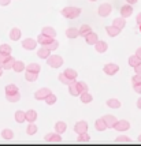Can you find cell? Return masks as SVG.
<instances>
[{"instance_id": "obj_47", "label": "cell", "mask_w": 141, "mask_h": 146, "mask_svg": "<svg viewBox=\"0 0 141 146\" xmlns=\"http://www.w3.org/2000/svg\"><path fill=\"white\" fill-rule=\"evenodd\" d=\"M10 56H11V55H8V53H4V52L0 51V62H1V63H4V62H6V60H7V59H8Z\"/></svg>"}, {"instance_id": "obj_15", "label": "cell", "mask_w": 141, "mask_h": 146, "mask_svg": "<svg viewBox=\"0 0 141 146\" xmlns=\"http://www.w3.org/2000/svg\"><path fill=\"white\" fill-rule=\"evenodd\" d=\"M106 32H107V34H108L110 37H116V36H119L121 29L114 25H111V26H106Z\"/></svg>"}, {"instance_id": "obj_44", "label": "cell", "mask_w": 141, "mask_h": 146, "mask_svg": "<svg viewBox=\"0 0 141 146\" xmlns=\"http://www.w3.org/2000/svg\"><path fill=\"white\" fill-rule=\"evenodd\" d=\"M0 51L4 52V53H8V55H11L13 49H11V46H10L8 44H1V45H0Z\"/></svg>"}, {"instance_id": "obj_30", "label": "cell", "mask_w": 141, "mask_h": 146, "mask_svg": "<svg viewBox=\"0 0 141 146\" xmlns=\"http://www.w3.org/2000/svg\"><path fill=\"white\" fill-rule=\"evenodd\" d=\"M18 92H19V90H18V86L14 85V83H10V85L6 86V96L15 94V93H18Z\"/></svg>"}, {"instance_id": "obj_34", "label": "cell", "mask_w": 141, "mask_h": 146, "mask_svg": "<svg viewBox=\"0 0 141 146\" xmlns=\"http://www.w3.org/2000/svg\"><path fill=\"white\" fill-rule=\"evenodd\" d=\"M13 70L15 72H22L23 70H26V66L23 62H21V60H15V64H14Z\"/></svg>"}, {"instance_id": "obj_6", "label": "cell", "mask_w": 141, "mask_h": 146, "mask_svg": "<svg viewBox=\"0 0 141 146\" xmlns=\"http://www.w3.org/2000/svg\"><path fill=\"white\" fill-rule=\"evenodd\" d=\"M52 92L51 89H48V88H41V89H39L36 93H34V98L37 100V101H43V100H45L47 97H48V94H51Z\"/></svg>"}, {"instance_id": "obj_57", "label": "cell", "mask_w": 141, "mask_h": 146, "mask_svg": "<svg viewBox=\"0 0 141 146\" xmlns=\"http://www.w3.org/2000/svg\"><path fill=\"white\" fill-rule=\"evenodd\" d=\"M0 68H3V63L1 62H0Z\"/></svg>"}, {"instance_id": "obj_59", "label": "cell", "mask_w": 141, "mask_h": 146, "mask_svg": "<svg viewBox=\"0 0 141 146\" xmlns=\"http://www.w3.org/2000/svg\"><path fill=\"white\" fill-rule=\"evenodd\" d=\"M89 1H96V0H89Z\"/></svg>"}, {"instance_id": "obj_35", "label": "cell", "mask_w": 141, "mask_h": 146, "mask_svg": "<svg viewBox=\"0 0 141 146\" xmlns=\"http://www.w3.org/2000/svg\"><path fill=\"white\" fill-rule=\"evenodd\" d=\"M26 71H32V72L40 74L41 67H40V64H37V63H30V64H27V66H26Z\"/></svg>"}, {"instance_id": "obj_12", "label": "cell", "mask_w": 141, "mask_h": 146, "mask_svg": "<svg viewBox=\"0 0 141 146\" xmlns=\"http://www.w3.org/2000/svg\"><path fill=\"white\" fill-rule=\"evenodd\" d=\"M51 52L52 51H49L45 45H41V48H40L39 51H37V56L40 57V59H48V57L51 56Z\"/></svg>"}, {"instance_id": "obj_36", "label": "cell", "mask_w": 141, "mask_h": 146, "mask_svg": "<svg viewBox=\"0 0 141 146\" xmlns=\"http://www.w3.org/2000/svg\"><path fill=\"white\" fill-rule=\"evenodd\" d=\"M37 131H39V128H37V126L34 123H29L27 124V127H26V134L27 135H34V134H37Z\"/></svg>"}, {"instance_id": "obj_25", "label": "cell", "mask_w": 141, "mask_h": 146, "mask_svg": "<svg viewBox=\"0 0 141 146\" xmlns=\"http://www.w3.org/2000/svg\"><path fill=\"white\" fill-rule=\"evenodd\" d=\"M1 138L6 141H11L14 138V131L11 128H4L1 130Z\"/></svg>"}, {"instance_id": "obj_45", "label": "cell", "mask_w": 141, "mask_h": 146, "mask_svg": "<svg viewBox=\"0 0 141 146\" xmlns=\"http://www.w3.org/2000/svg\"><path fill=\"white\" fill-rule=\"evenodd\" d=\"M77 86H78V89L81 90V93H82V92H88V85H86V82L80 81V82H77Z\"/></svg>"}, {"instance_id": "obj_3", "label": "cell", "mask_w": 141, "mask_h": 146, "mask_svg": "<svg viewBox=\"0 0 141 146\" xmlns=\"http://www.w3.org/2000/svg\"><path fill=\"white\" fill-rule=\"evenodd\" d=\"M111 13H112V6H111L110 3H103V4H100V7L97 8V14H99L102 18L108 17Z\"/></svg>"}, {"instance_id": "obj_17", "label": "cell", "mask_w": 141, "mask_h": 146, "mask_svg": "<svg viewBox=\"0 0 141 146\" xmlns=\"http://www.w3.org/2000/svg\"><path fill=\"white\" fill-rule=\"evenodd\" d=\"M10 40H13V41H18L21 40V36H22V32H21L18 27H13L11 30H10Z\"/></svg>"}, {"instance_id": "obj_52", "label": "cell", "mask_w": 141, "mask_h": 146, "mask_svg": "<svg viewBox=\"0 0 141 146\" xmlns=\"http://www.w3.org/2000/svg\"><path fill=\"white\" fill-rule=\"evenodd\" d=\"M136 55H137V56H138V59L141 60V46H140V48H137V51H136Z\"/></svg>"}, {"instance_id": "obj_1", "label": "cell", "mask_w": 141, "mask_h": 146, "mask_svg": "<svg viewBox=\"0 0 141 146\" xmlns=\"http://www.w3.org/2000/svg\"><path fill=\"white\" fill-rule=\"evenodd\" d=\"M60 14L67 19H76L81 15V8H78V7H64L60 11Z\"/></svg>"}, {"instance_id": "obj_14", "label": "cell", "mask_w": 141, "mask_h": 146, "mask_svg": "<svg viewBox=\"0 0 141 146\" xmlns=\"http://www.w3.org/2000/svg\"><path fill=\"white\" fill-rule=\"evenodd\" d=\"M69 93H70L71 96H74V97H80V94H81V90L78 89L77 81H73V82L69 85Z\"/></svg>"}, {"instance_id": "obj_11", "label": "cell", "mask_w": 141, "mask_h": 146, "mask_svg": "<svg viewBox=\"0 0 141 146\" xmlns=\"http://www.w3.org/2000/svg\"><path fill=\"white\" fill-rule=\"evenodd\" d=\"M103 119H104V121H106V124H107V127L108 128H114L115 123L118 121L116 116H114V115H104Z\"/></svg>"}, {"instance_id": "obj_28", "label": "cell", "mask_w": 141, "mask_h": 146, "mask_svg": "<svg viewBox=\"0 0 141 146\" xmlns=\"http://www.w3.org/2000/svg\"><path fill=\"white\" fill-rule=\"evenodd\" d=\"M14 117H15V121H17V123H23V121H26V112H23V111H17L15 115H14Z\"/></svg>"}, {"instance_id": "obj_7", "label": "cell", "mask_w": 141, "mask_h": 146, "mask_svg": "<svg viewBox=\"0 0 141 146\" xmlns=\"http://www.w3.org/2000/svg\"><path fill=\"white\" fill-rule=\"evenodd\" d=\"M103 71H104V74H107V75H115L116 72L119 71V66L115 63H108L104 66V68H103Z\"/></svg>"}, {"instance_id": "obj_54", "label": "cell", "mask_w": 141, "mask_h": 146, "mask_svg": "<svg viewBox=\"0 0 141 146\" xmlns=\"http://www.w3.org/2000/svg\"><path fill=\"white\" fill-rule=\"evenodd\" d=\"M137 108L141 109V97L138 98V100H137Z\"/></svg>"}, {"instance_id": "obj_56", "label": "cell", "mask_w": 141, "mask_h": 146, "mask_svg": "<svg viewBox=\"0 0 141 146\" xmlns=\"http://www.w3.org/2000/svg\"><path fill=\"white\" fill-rule=\"evenodd\" d=\"M3 75V68H0V76Z\"/></svg>"}, {"instance_id": "obj_42", "label": "cell", "mask_w": 141, "mask_h": 146, "mask_svg": "<svg viewBox=\"0 0 141 146\" xmlns=\"http://www.w3.org/2000/svg\"><path fill=\"white\" fill-rule=\"evenodd\" d=\"M7 97V101H10V102H18L21 100V94H19V92L18 93H15V94H11V96H6Z\"/></svg>"}, {"instance_id": "obj_33", "label": "cell", "mask_w": 141, "mask_h": 146, "mask_svg": "<svg viewBox=\"0 0 141 146\" xmlns=\"http://www.w3.org/2000/svg\"><path fill=\"white\" fill-rule=\"evenodd\" d=\"M37 78H39V74H36V72H32V71H26L25 72V79L27 82H36Z\"/></svg>"}, {"instance_id": "obj_50", "label": "cell", "mask_w": 141, "mask_h": 146, "mask_svg": "<svg viewBox=\"0 0 141 146\" xmlns=\"http://www.w3.org/2000/svg\"><path fill=\"white\" fill-rule=\"evenodd\" d=\"M11 3V0H0V6H8Z\"/></svg>"}, {"instance_id": "obj_10", "label": "cell", "mask_w": 141, "mask_h": 146, "mask_svg": "<svg viewBox=\"0 0 141 146\" xmlns=\"http://www.w3.org/2000/svg\"><path fill=\"white\" fill-rule=\"evenodd\" d=\"M121 17L123 18H129V17H132V14H133V6L132 4H125V6L121 7Z\"/></svg>"}, {"instance_id": "obj_5", "label": "cell", "mask_w": 141, "mask_h": 146, "mask_svg": "<svg viewBox=\"0 0 141 146\" xmlns=\"http://www.w3.org/2000/svg\"><path fill=\"white\" fill-rule=\"evenodd\" d=\"M44 141L45 142H48V143H62V137H60V134L58 133H49L47 134L44 137Z\"/></svg>"}, {"instance_id": "obj_29", "label": "cell", "mask_w": 141, "mask_h": 146, "mask_svg": "<svg viewBox=\"0 0 141 146\" xmlns=\"http://www.w3.org/2000/svg\"><path fill=\"white\" fill-rule=\"evenodd\" d=\"M112 25L116 26V27H119V29H123L125 26H126V18H123V17H119V18H115L114 19V22H112Z\"/></svg>"}, {"instance_id": "obj_19", "label": "cell", "mask_w": 141, "mask_h": 146, "mask_svg": "<svg viewBox=\"0 0 141 146\" xmlns=\"http://www.w3.org/2000/svg\"><path fill=\"white\" fill-rule=\"evenodd\" d=\"M67 131V124L64 123V121H56L55 123V133H58V134H62L66 133Z\"/></svg>"}, {"instance_id": "obj_9", "label": "cell", "mask_w": 141, "mask_h": 146, "mask_svg": "<svg viewBox=\"0 0 141 146\" xmlns=\"http://www.w3.org/2000/svg\"><path fill=\"white\" fill-rule=\"evenodd\" d=\"M74 131L78 134H82V133H88V123L85 120H80L74 124Z\"/></svg>"}, {"instance_id": "obj_23", "label": "cell", "mask_w": 141, "mask_h": 146, "mask_svg": "<svg viewBox=\"0 0 141 146\" xmlns=\"http://www.w3.org/2000/svg\"><path fill=\"white\" fill-rule=\"evenodd\" d=\"M36 120H37V112H36L34 109H29V111H26V121H29V123H34Z\"/></svg>"}, {"instance_id": "obj_58", "label": "cell", "mask_w": 141, "mask_h": 146, "mask_svg": "<svg viewBox=\"0 0 141 146\" xmlns=\"http://www.w3.org/2000/svg\"><path fill=\"white\" fill-rule=\"evenodd\" d=\"M138 27H140V33H141V25H138Z\"/></svg>"}, {"instance_id": "obj_41", "label": "cell", "mask_w": 141, "mask_h": 146, "mask_svg": "<svg viewBox=\"0 0 141 146\" xmlns=\"http://www.w3.org/2000/svg\"><path fill=\"white\" fill-rule=\"evenodd\" d=\"M56 100H58V97H56V96L53 94V93H51V94H48V97L45 98L44 101L47 102L48 105H53V104L56 102Z\"/></svg>"}, {"instance_id": "obj_4", "label": "cell", "mask_w": 141, "mask_h": 146, "mask_svg": "<svg viewBox=\"0 0 141 146\" xmlns=\"http://www.w3.org/2000/svg\"><path fill=\"white\" fill-rule=\"evenodd\" d=\"M37 40H34V38H25L23 41H22V48L26 49V51H34L36 48H37Z\"/></svg>"}, {"instance_id": "obj_38", "label": "cell", "mask_w": 141, "mask_h": 146, "mask_svg": "<svg viewBox=\"0 0 141 146\" xmlns=\"http://www.w3.org/2000/svg\"><path fill=\"white\" fill-rule=\"evenodd\" d=\"M90 32H92V27L89 25H82L80 27V36H82V37H85L86 34H89Z\"/></svg>"}, {"instance_id": "obj_26", "label": "cell", "mask_w": 141, "mask_h": 146, "mask_svg": "<svg viewBox=\"0 0 141 146\" xmlns=\"http://www.w3.org/2000/svg\"><path fill=\"white\" fill-rule=\"evenodd\" d=\"M95 128H96L97 131H106L107 130V124H106V121H104V119H97L96 121H95Z\"/></svg>"}, {"instance_id": "obj_53", "label": "cell", "mask_w": 141, "mask_h": 146, "mask_svg": "<svg viewBox=\"0 0 141 146\" xmlns=\"http://www.w3.org/2000/svg\"><path fill=\"white\" fill-rule=\"evenodd\" d=\"M126 1H128V4H132V6H133V4H136L138 0H126Z\"/></svg>"}, {"instance_id": "obj_55", "label": "cell", "mask_w": 141, "mask_h": 146, "mask_svg": "<svg viewBox=\"0 0 141 146\" xmlns=\"http://www.w3.org/2000/svg\"><path fill=\"white\" fill-rule=\"evenodd\" d=\"M137 141H138V142H140V143H141V134H140V135H138V139H137Z\"/></svg>"}, {"instance_id": "obj_31", "label": "cell", "mask_w": 141, "mask_h": 146, "mask_svg": "<svg viewBox=\"0 0 141 146\" xmlns=\"http://www.w3.org/2000/svg\"><path fill=\"white\" fill-rule=\"evenodd\" d=\"M89 141H90V135L88 133L78 134V137H77V142H78V143H88Z\"/></svg>"}, {"instance_id": "obj_22", "label": "cell", "mask_w": 141, "mask_h": 146, "mask_svg": "<svg viewBox=\"0 0 141 146\" xmlns=\"http://www.w3.org/2000/svg\"><path fill=\"white\" fill-rule=\"evenodd\" d=\"M41 33L45 34V36H49V37H52V38L56 37V30H55L52 26H44V27L41 29Z\"/></svg>"}, {"instance_id": "obj_21", "label": "cell", "mask_w": 141, "mask_h": 146, "mask_svg": "<svg viewBox=\"0 0 141 146\" xmlns=\"http://www.w3.org/2000/svg\"><path fill=\"white\" fill-rule=\"evenodd\" d=\"M80 100H81V102H84V104H89V102L93 101V96L90 94L89 92H82V93L80 94Z\"/></svg>"}, {"instance_id": "obj_43", "label": "cell", "mask_w": 141, "mask_h": 146, "mask_svg": "<svg viewBox=\"0 0 141 146\" xmlns=\"http://www.w3.org/2000/svg\"><path fill=\"white\" fill-rule=\"evenodd\" d=\"M59 82L63 83V85H67V86H69V85H70V83L73 82V81H70V79H69V78H67V76H66V75L63 74V72H62V74H59Z\"/></svg>"}, {"instance_id": "obj_2", "label": "cell", "mask_w": 141, "mask_h": 146, "mask_svg": "<svg viewBox=\"0 0 141 146\" xmlns=\"http://www.w3.org/2000/svg\"><path fill=\"white\" fill-rule=\"evenodd\" d=\"M47 64L49 67H52V68H59L63 64V57L59 56V55H51L47 59Z\"/></svg>"}, {"instance_id": "obj_40", "label": "cell", "mask_w": 141, "mask_h": 146, "mask_svg": "<svg viewBox=\"0 0 141 146\" xmlns=\"http://www.w3.org/2000/svg\"><path fill=\"white\" fill-rule=\"evenodd\" d=\"M45 46H47V48H48L49 51H56V49L59 48V41H58V40H55V38H53V40H52L51 42H49L48 45H45Z\"/></svg>"}, {"instance_id": "obj_16", "label": "cell", "mask_w": 141, "mask_h": 146, "mask_svg": "<svg viewBox=\"0 0 141 146\" xmlns=\"http://www.w3.org/2000/svg\"><path fill=\"white\" fill-rule=\"evenodd\" d=\"M95 49H96L97 53H104V52L108 49V44L106 42V41H97L96 44H95Z\"/></svg>"}, {"instance_id": "obj_48", "label": "cell", "mask_w": 141, "mask_h": 146, "mask_svg": "<svg viewBox=\"0 0 141 146\" xmlns=\"http://www.w3.org/2000/svg\"><path fill=\"white\" fill-rule=\"evenodd\" d=\"M133 89H134V92L137 93V94H141V83H138V85H133Z\"/></svg>"}, {"instance_id": "obj_27", "label": "cell", "mask_w": 141, "mask_h": 146, "mask_svg": "<svg viewBox=\"0 0 141 146\" xmlns=\"http://www.w3.org/2000/svg\"><path fill=\"white\" fill-rule=\"evenodd\" d=\"M63 74L67 76L70 81H76V78H77V75H78V72L76 70H73V68H66V70L63 71Z\"/></svg>"}, {"instance_id": "obj_51", "label": "cell", "mask_w": 141, "mask_h": 146, "mask_svg": "<svg viewBox=\"0 0 141 146\" xmlns=\"http://www.w3.org/2000/svg\"><path fill=\"white\" fill-rule=\"evenodd\" d=\"M136 21H137V25H141V13L136 17Z\"/></svg>"}, {"instance_id": "obj_49", "label": "cell", "mask_w": 141, "mask_h": 146, "mask_svg": "<svg viewBox=\"0 0 141 146\" xmlns=\"http://www.w3.org/2000/svg\"><path fill=\"white\" fill-rule=\"evenodd\" d=\"M133 68H134V72H136V74H141V62L137 64L136 67H133Z\"/></svg>"}, {"instance_id": "obj_24", "label": "cell", "mask_w": 141, "mask_h": 146, "mask_svg": "<svg viewBox=\"0 0 141 146\" xmlns=\"http://www.w3.org/2000/svg\"><path fill=\"white\" fill-rule=\"evenodd\" d=\"M52 40H53L52 37H49V36H45V34H43V33H41L39 37H37V42H39L40 45H48Z\"/></svg>"}, {"instance_id": "obj_37", "label": "cell", "mask_w": 141, "mask_h": 146, "mask_svg": "<svg viewBox=\"0 0 141 146\" xmlns=\"http://www.w3.org/2000/svg\"><path fill=\"white\" fill-rule=\"evenodd\" d=\"M141 60L140 59H138V56H137V55H132V56L129 57V60H128V63H129V66H130V67H136V66H137V64L140 63Z\"/></svg>"}, {"instance_id": "obj_13", "label": "cell", "mask_w": 141, "mask_h": 146, "mask_svg": "<svg viewBox=\"0 0 141 146\" xmlns=\"http://www.w3.org/2000/svg\"><path fill=\"white\" fill-rule=\"evenodd\" d=\"M97 41H99V36H97L96 33L90 32L89 34L85 36V42H86L88 45H95Z\"/></svg>"}, {"instance_id": "obj_8", "label": "cell", "mask_w": 141, "mask_h": 146, "mask_svg": "<svg viewBox=\"0 0 141 146\" xmlns=\"http://www.w3.org/2000/svg\"><path fill=\"white\" fill-rule=\"evenodd\" d=\"M114 130H116V131H121V133H123V131H128V130H130V123H129L128 120H125V119H121V120H118L115 123Z\"/></svg>"}, {"instance_id": "obj_39", "label": "cell", "mask_w": 141, "mask_h": 146, "mask_svg": "<svg viewBox=\"0 0 141 146\" xmlns=\"http://www.w3.org/2000/svg\"><path fill=\"white\" fill-rule=\"evenodd\" d=\"M115 142L116 143H132V139L129 137H126V135H119L115 139Z\"/></svg>"}, {"instance_id": "obj_32", "label": "cell", "mask_w": 141, "mask_h": 146, "mask_svg": "<svg viewBox=\"0 0 141 146\" xmlns=\"http://www.w3.org/2000/svg\"><path fill=\"white\" fill-rule=\"evenodd\" d=\"M14 64H15V59L13 56H10L6 62L3 63V70H13Z\"/></svg>"}, {"instance_id": "obj_18", "label": "cell", "mask_w": 141, "mask_h": 146, "mask_svg": "<svg viewBox=\"0 0 141 146\" xmlns=\"http://www.w3.org/2000/svg\"><path fill=\"white\" fill-rule=\"evenodd\" d=\"M106 105L108 107V108H112V109H119L121 108V101L118 100V98H110L106 101Z\"/></svg>"}, {"instance_id": "obj_46", "label": "cell", "mask_w": 141, "mask_h": 146, "mask_svg": "<svg viewBox=\"0 0 141 146\" xmlns=\"http://www.w3.org/2000/svg\"><path fill=\"white\" fill-rule=\"evenodd\" d=\"M138 83H141V74H136L132 78V85H138Z\"/></svg>"}, {"instance_id": "obj_20", "label": "cell", "mask_w": 141, "mask_h": 146, "mask_svg": "<svg viewBox=\"0 0 141 146\" xmlns=\"http://www.w3.org/2000/svg\"><path fill=\"white\" fill-rule=\"evenodd\" d=\"M80 36V29L77 27H69L67 30H66V37L67 38H77Z\"/></svg>"}]
</instances>
